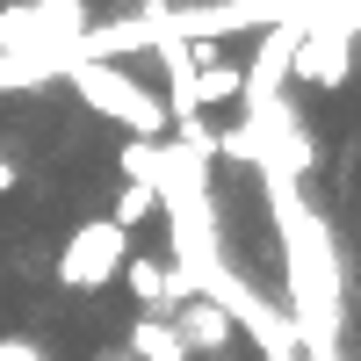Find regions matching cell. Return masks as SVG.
Instances as JSON below:
<instances>
[{
	"mask_svg": "<svg viewBox=\"0 0 361 361\" xmlns=\"http://www.w3.org/2000/svg\"><path fill=\"white\" fill-rule=\"evenodd\" d=\"M123 260H130V238L116 231L109 217H87V224H73V231H66V246H58L51 275H58V289L94 296V289H109L116 275H123Z\"/></svg>",
	"mask_w": 361,
	"mask_h": 361,
	"instance_id": "obj_3",
	"label": "cell"
},
{
	"mask_svg": "<svg viewBox=\"0 0 361 361\" xmlns=\"http://www.w3.org/2000/svg\"><path fill=\"white\" fill-rule=\"evenodd\" d=\"M123 354H130V361H188V347L173 340V325H166V318H137V325H130V340H123Z\"/></svg>",
	"mask_w": 361,
	"mask_h": 361,
	"instance_id": "obj_7",
	"label": "cell"
},
{
	"mask_svg": "<svg viewBox=\"0 0 361 361\" xmlns=\"http://www.w3.org/2000/svg\"><path fill=\"white\" fill-rule=\"evenodd\" d=\"M0 361H51L44 340H29V333H0Z\"/></svg>",
	"mask_w": 361,
	"mask_h": 361,
	"instance_id": "obj_10",
	"label": "cell"
},
{
	"mask_svg": "<svg viewBox=\"0 0 361 361\" xmlns=\"http://www.w3.org/2000/svg\"><path fill=\"white\" fill-rule=\"evenodd\" d=\"M123 173L145 180V188H159V145H123Z\"/></svg>",
	"mask_w": 361,
	"mask_h": 361,
	"instance_id": "obj_9",
	"label": "cell"
},
{
	"mask_svg": "<svg viewBox=\"0 0 361 361\" xmlns=\"http://www.w3.org/2000/svg\"><path fill=\"white\" fill-rule=\"evenodd\" d=\"M15 188H22V166H15L8 152H0V195H15Z\"/></svg>",
	"mask_w": 361,
	"mask_h": 361,
	"instance_id": "obj_11",
	"label": "cell"
},
{
	"mask_svg": "<svg viewBox=\"0 0 361 361\" xmlns=\"http://www.w3.org/2000/svg\"><path fill=\"white\" fill-rule=\"evenodd\" d=\"M202 66L188 73V109H231L238 102V87H246V66H238V58H217V51H195Z\"/></svg>",
	"mask_w": 361,
	"mask_h": 361,
	"instance_id": "obj_6",
	"label": "cell"
},
{
	"mask_svg": "<svg viewBox=\"0 0 361 361\" xmlns=\"http://www.w3.org/2000/svg\"><path fill=\"white\" fill-rule=\"evenodd\" d=\"M347 73H354V37H347V29H333L325 15H311L304 37H296V51H289V80L333 94V87H347Z\"/></svg>",
	"mask_w": 361,
	"mask_h": 361,
	"instance_id": "obj_4",
	"label": "cell"
},
{
	"mask_svg": "<svg viewBox=\"0 0 361 361\" xmlns=\"http://www.w3.org/2000/svg\"><path fill=\"white\" fill-rule=\"evenodd\" d=\"M159 209H166V202H159V188H145V180H123V195H116V209H109V224H116V231L130 238V231H137L145 217H159Z\"/></svg>",
	"mask_w": 361,
	"mask_h": 361,
	"instance_id": "obj_8",
	"label": "cell"
},
{
	"mask_svg": "<svg viewBox=\"0 0 361 361\" xmlns=\"http://www.w3.org/2000/svg\"><path fill=\"white\" fill-rule=\"evenodd\" d=\"M166 325H173V340L188 347V361H195V354H202V361H224V354L238 347V325H231V311L217 304V296H202V289H195L188 304H180V311L166 318Z\"/></svg>",
	"mask_w": 361,
	"mask_h": 361,
	"instance_id": "obj_5",
	"label": "cell"
},
{
	"mask_svg": "<svg viewBox=\"0 0 361 361\" xmlns=\"http://www.w3.org/2000/svg\"><path fill=\"white\" fill-rule=\"evenodd\" d=\"M137 8H145V0H137Z\"/></svg>",
	"mask_w": 361,
	"mask_h": 361,
	"instance_id": "obj_12",
	"label": "cell"
},
{
	"mask_svg": "<svg viewBox=\"0 0 361 361\" xmlns=\"http://www.w3.org/2000/svg\"><path fill=\"white\" fill-rule=\"evenodd\" d=\"M73 87V94L94 109V116H109V123H123L130 130V145H159L166 130H173V116H166V102L152 94V87H137L123 66H94V58H73L66 73H58Z\"/></svg>",
	"mask_w": 361,
	"mask_h": 361,
	"instance_id": "obj_1",
	"label": "cell"
},
{
	"mask_svg": "<svg viewBox=\"0 0 361 361\" xmlns=\"http://www.w3.org/2000/svg\"><path fill=\"white\" fill-rule=\"evenodd\" d=\"M80 37H87V0H8L0 8V58L66 73Z\"/></svg>",
	"mask_w": 361,
	"mask_h": 361,
	"instance_id": "obj_2",
	"label": "cell"
}]
</instances>
